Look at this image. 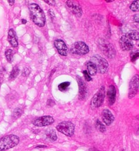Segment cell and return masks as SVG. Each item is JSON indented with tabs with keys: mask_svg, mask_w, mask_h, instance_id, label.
Instances as JSON below:
<instances>
[{
	"mask_svg": "<svg viewBox=\"0 0 139 151\" xmlns=\"http://www.w3.org/2000/svg\"><path fill=\"white\" fill-rule=\"evenodd\" d=\"M5 54H6V58H7V61L10 63H11L12 60H13V50H11V49L7 50L6 51Z\"/></svg>",
	"mask_w": 139,
	"mask_h": 151,
	"instance_id": "obj_25",
	"label": "cell"
},
{
	"mask_svg": "<svg viewBox=\"0 0 139 151\" xmlns=\"http://www.w3.org/2000/svg\"><path fill=\"white\" fill-rule=\"evenodd\" d=\"M99 47L102 50L103 54L110 58H114L116 55V51L114 47L105 40H100L99 41Z\"/></svg>",
	"mask_w": 139,
	"mask_h": 151,
	"instance_id": "obj_5",
	"label": "cell"
},
{
	"mask_svg": "<svg viewBox=\"0 0 139 151\" xmlns=\"http://www.w3.org/2000/svg\"><path fill=\"white\" fill-rule=\"evenodd\" d=\"M138 47H139V45H138Z\"/></svg>",
	"mask_w": 139,
	"mask_h": 151,
	"instance_id": "obj_39",
	"label": "cell"
},
{
	"mask_svg": "<svg viewBox=\"0 0 139 151\" xmlns=\"http://www.w3.org/2000/svg\"><path fill=\"white\" fill-rule=\"evenodd\" d=\"M66 4H67V6L72 10L73 13L75 15H76L79 17L82 16L83 11H82V7L78 4L75 3V2L73 1H67Z\"/></svg>",
	"mask_w": 139,
	"mask_h": 151,
	"instance_id": "obj_13",
	"label": "cell"
},
{
	"mask_svg": "<svg viewBox=\"0 0 139 151\" xmlns=\"http://www.w3.org/2000/svg\"><path fill=\"white\" fill-rule=\"evenodd\" d=\"M126 36H127L129 39H130L131 41H137L139 40V32L136 30H133L129 32H127L125 35Z\"/></svg>",
	"mask_w": 139,
	"mask_h": 151,
	"instance_id": "obj_18",
	"label": "cell"
},
{
	"mask_svg": "<svg viewBox=\"0 0 139 151\" xmlns=\"http://www.w3.org/2000/svg\"><path fill=\"white\" fill-rule=\"evenodd\" d=\"M47 104V105H48V106H52L53 105H55V102H54L52 99H49L48 100Z\"/></svg>",
	"mask_w": 139,
	"mask_h": 151,
	"instance_id": "obj_29",
	"label": "cell"
},
{
	"mask_svg": "<svg viewBox=\"0 0 139 151\" xmlns=\"http://www.w3.org/2000/svg\"><path fill=\"white\" fill-rule=\"evenodd\" d=\"M54 45L57 50L58 53L62 56H67L68 48L64 41L61 40H57L54 42Z\"/></svg>",
	"mask_w": 139,
	"mask_h": 151,
	"instance_id": "obj_12",
	"label": "cell"
},
{
	"mask_svg": "<svg viewBox=\"0 0 139 151\" xmlns=\"http://www.w3.org/2000/svg\"><path fill=\"white\" fill-rule=\"evenodd\" d=\"M45 3L52 6H54L55 4V1H54V0H52V1H45Z\"/></svg>",
	"mask_w": 139,
	"mask_h": 151,
	"instance_id": "obj_31",
	"label": "cell"
},
{
	"mask_svg": "<svg viewBox=\"0 0 139 151\" xmlns=\"http://www.w3.org/2000/svg\"><path fill=\"white\" fill-rule=\"evenodd\" d=\"M130 8L134 12H139V1H134L131 4Z\"/></svg>",
	"mask_w": 139,
	"mask_h": 151,
	"instance_id": "obj_22",
	"label": "cell"
},
{
	"mask_svg": "<svg viewBox=\"0 0 139 151\" xmlns=\"http://www.w3.org/2000/svg\"><path fill=\"white\" fill-rule=\"evenodd\" d=\"M48 13H49V14L51 18L52 19H54L55 18V13H54V11L52 9H50V10H49Z\"/></svg>",
	"mask_w": 139,
	"mask_h": 151,
	"instance_id": "obj_30",
	"label": "cell"
},
{
	"mask_svg": "<svg viewBox=\"0 0 139 151\" xmlns=\"http://www.w3.org/2000/svg\"><path fill=\"white\" fill-rule=\"evenodd\" d=\"M83 73L85 78V79H86V81L90 82V81H91L92 80V78H91V76H90V75L89 74V73L87 72V71L84 70L83 72Z\"/></svg>",
	"mask_w": 139,
	"mask_h": 151,
	"instance_id": "obj_27",
	"label": "cell"
},
{
	"mask_svg": "<svg viewBox=\"0 0 139 151\" xmlns=\"http://www.w3.org/2000/svg\"><path fill=\"white\" fill-rule=\"evenodd\" d=\"M139 88V75L135 74L131 78L129 83L128 98H133L137 94Z\"/></svg>",
	"mask_w": 139,
	"mask_h": 151,
	"instance_id": "obj_7",
	"label": "cell"
},
{
	"mask_svg": "<svg viewBox=\"0 0 139 151\" xmlns=\"http://www.w3.org/2000/svg\"><path fill=\"white\" fill-rule=\"evenodd\" d=\"M19 138L14 134H10L0 138V151L10 149L17 146L19 143Z\"/></svg>",
	"mask_w": 139,
	"mask_h": 151,
	"instance_id": "obj_2",
	"label": "cell"
},
{
	"mask_svg": "<svg viewBox=\"0 0 139 151\" xmlns=\"http://www.w3.org/2000/svg\"><path fill=\"white\" fill-rule=\"evenodd\" d=\"M134 20L137 23H139V15L134 16Z\"/></svg>",
	"mask_w": 139,
	"mask_h": 151,
	"instance_id": "obj_32",
	"label": "cell"
},
{
	"mask_svg": "<svg viewBox=\"0 0 139 151\" xmlns=\"http://www.w3.org/2000/svg\"><path fill=\"white\" fill-rule=\"evenodd\" d=\"M119 44L121 50L124 51H130L133 48V43L132 42V41L125 35L121 36L119 41Z\"/></svg>",
	"mask_w": 139,
	"mask_h": 151,
	"instance_id": "obj_10",
	"label": "cell"
},
{
	"mask_svg": "<svg viewBox=\"0 0 139 151\" xmlns=\"http://www.w3.org/2000/svg\"><path fill=\"white\" fill-rule=\"evenodd\" d=\"M139 58V51H136L131 54V60L132 62H134Z\"/></svg>",
	"mask_w": 139,
	"mask_h": 151,
	"instance_id": "obj_26",
	"label": "cell"
},
{
	"mask_svg": "<svg viewBox=\"0 0 139 151\" xmlns=\"http://www.w3.org/2000/svg\"><path fill=\"white\" fill-rule=\"evenodd\" d=\"M71 51L75 54L84 55L89 53V48L84 42L79 41L73 44L71 48Z\"/></svg>",
	"mask_w": 139,
	"mask_h": 151,
	"instance_id": "obj_8",
	"label": "cell"
},
{
	"mask_svg": "<svg viewBox=\"0 0 139 151\" xmlns=\"http://www.w3.org/2000/svg\"><path fill=\"white\" fill-rule=\"evenodd\" d=\"M8 3H9V4L11 6H13V5H14L15 1H8Z\"/></svg>",
	"mask_w": 139,
	"mask_h": 151,
	"instance_id": "obj_33",
	"label": "cell"
},
{
	"mask_svg": "<svg viewBox=\"0 0 139 151\" xmlns=\"http://www.w3.org/2000/svg\"><path fill=\"white\" fill-rule=\"evenodd\" d=\"M86 66H87V72L90 76H95L97 72V70L96 65L93 62H92L91 61H88L86 64Z\"/></svg>",
	"mask_w": 139,
	"mask_h": 151,
	"instance_id": "obj_17",
	"label": "cell"
},
{
	"mask_svg": "<svg viewBox=\"0 0 139 151\" xmlns=\"http://www.w3.org/2000/svg\"><path fill=\"white\" fill-rule=\"evenodd\" d=\"M77 80L79 88V98L80 99H84L87 95V88L86 85L79 76L77 77Z\"/></svg>",
	"mask_w": 139,
	"mask_h": 151,
	"instance_id": "obj_15",
	"label": "cell"
},
{
	"mask_svg": "<svg viewBox=\"0 0 139 151\" xmlns=\"http://www.w3.org/2000/svg\"><path fill=\"white\" fill-rule=\"evenodd\" d=\"M23 113V111L20 109V108H16L13 112V118L14 119H17L18 118H19Z\"/></svg>",
	"mask_w": 139,
	"mask_h": 151,
	"instance_id": "obj_23",
	"label": "cell"
},
{
	"mask_svg": "<svg viewBox=\"0 0 139 151\" xmlns=\"http://www.w3.org/2000/svg\"><path fill=\"white\" fill-rule=\"evenodd\" d=\"M102 118L103 123L107 126H110L114 121V116L108 109H104L102 112Z\"/></svg>",
	"mask_w": 139,
	"mask_h": 151,
	"instance_id": "obj_11",
	"label": "cell"
},
{
	"mask_svg": "<svg viewBox=\"0 0 139 151\" xmlns=\"http://www.w3.org/2000/svg\"><path fill=\"white\" fill-rule=\"evenodd\" d=\"M30 72V71L29 70V68H26L23 71L22 76H29V75Z\"/></svg>",
	"mask_w": 139,
	"mask_h": 151,
	"instance_id": "obj_28",
	"label": "cell"
},
{
	"mask_svg": "<svg viewBox=\"0 0 139 151\" xmlns=\"http://www.w3.org/2000/svg\"><path fill=\"white\" fill-rule=\"evenodd\" d=\"M29 10L33 23L39 27H44L46 23V17L40 6L36 3L31 4L29 6Z\"/></svg>",
	"mask_w": 139,
	"mask_h": 151,
	"instance_id": "obj_1",
	"label": "cell"
},
{
	"mask_svg": "<svg viewBox=\"0 0 139 151\" xmlns=\"http://www.w3.org/2000/svg\"><path fill=\"white\" fill-rule=\"evenodd\" d=\"M116 93L115 87L112 85H110L107 91V97L110 105H113L114 104L116 100Z\"/></svg>",
	"mask_w": 139,
	"mask_h": 151,
	"instance_id": "obj_14",
	"label": "cell"
},
{
	"mask_svg": "<svg viewBox=\"0 0 139 151\" xmlns=\"http://www.w3.org/2000/svg\"><path fill=\"white\" fill-rule=\"evenodd\" d=\"M57 129L67 136H72L75 133V126L71 122H63L57 126Z\"/></svg>",
	"mask_w": 139,
	"mask_h": 151,
	"instance_id": "obj_3",
	"label": "cell"
},
{
	"mask_svg": "<svg viewBox=\"0 0 139 151\" xmlns=\"http://www.w3.org/2000/svg\"><path fill=\"white\" fill-rule=\"evenodd\" d=\"M92 62H93L96 66L97 71L99 73H105L108 70V61L99 55H94L92 58Z\"/></svg>",
	"mask_w": 139,
	"mask_h": 151,
	"instance_id": "obj_4",
	"label": "cell"
},
{
	"mask_svg": "<svg viewBox=\"0 0 139 151\" xmlns=\"http://www.w3.org/2000/svg\"><path fill=\"white\" fill-rule=\"evenodd\" d=\"M1 82L0 81V88H1Z\"/></svg>",
	"mask_w": 139,
	"mask_h": 151,
	"instance_id": "obj_37",
	"label": "cell"
},
{
	"mask_svg": "<svg viewBox=\"0 0 139 151\" xmlns=\"http://www.w3.org/2000/svg\"><path fill=\"white\" fill-rule=\"evenodd\" d=\"M95 127H96V129L101 133H104L106 131V127L105 125L102 124V122H100L99 120H96L95 123Z\"/></svg>",
	"mask_w": 139,
	"mask_h": 151,
	"instance_id": "obj_20",
	"label": "cell"
},
{
	"mask_svg": "<svg viewBox=\"0 0 139 151\" xmlns=\"http://www.w3.org/2000/svg\"><path fill=\"white\" fill-rule=\"evenodd\" d=\"M89 151H99L98 150H97V149H95V148H93V149H90V150Z\"/></svg>",
	"mask_w": 139,
	"mask_h": 151,
	"instance_id": "obj_35",
	"label": "cell"
},
{
	"mask_svg": "<svg viewBox=\"0 0 139 151\" xmlns=\"http://www.w3.org/2000/svg\"><path fill=\"white\" fill-rule=\"evenodd\" d=\"M105 98V87L102 86L97 92L93 96L91 100V106L93 108H99L103 103Z\"/></svg>",
	"mask_w": 139,
	"mask_h": 151,
	"instance_id": "obj_6",
	"label": "cell"
},
{
	"mask_svg": "<svg viewBox=\"0 0 139 151\" xmlns=\"http://www.w3.org/2000/svg\"><path fill=\"white\" fill-rule=\"evenodd\" d=\"M8 41L13 47L16 48L18 47V40L16 33L14 29H10L8 33Z\"/></svg>",
	"mask_w": 139,
	"mask_h": 151,
	"instance_id": "obj_16",
	"label": "cell"
},
{
	"mask_svg": "<svg viewBox=\"0 0 139 151\" xmlns=\"http://www.w3.org/2000/svg\"><path fill=\"white\" fill-rule=\"evenodd\" d=\"M19 71H20V70L17 67H14L13 68V70H12V71L10 73L9 79L10 80H13V79H16L17 77V76L19 75Z\"/></svg>",
	"mask_w": 139,
	"mask_h": 151,
	"instance_id": "obj_21",
	"label": "cell"
},
{
	"mask_svg": "<svg viewBox=\"0 0 139 151\" xmlns=\"http://www.w3.org/2000/svg\"><path fill=\"white\" fill-rule=\"evenodd\" d=\"M54 122V119L52 117L47 116L37 118L33 122V124L34 126L37 127H44L51 125Z\"/></svg>",
	"mask_w": 139,
	"mask_h": 151,
	"instance_id": "obj_9",
	"label": "cell"
},
{
	"mask_svg": "<svg viewBox=\"0 0 139 151\" xmlns=\"http://www.w3.org/2000/svg\"><path fill=\"white\" fill-rule=\"evenodd\" d=\"M46 136L47 138L52 141H55L57 139V136L54 130L48 129L46 131Z\"/></svg>",
	"mask_w": 139,
	"mask_h": 151,
	"instance_id": "obj_19",
	"label": "cell"
},
{
	"mask_svg": "<svg viewBox=\"0 0 139 151\" xmlns=\"http://www.w3.org/2000/svg\"><path fill=\"white\" fill-rule=\"evenodd\" d=\"M21 23H22L23 24H26V23H27V20L23 19H22V20H21Z\"/></svg>",
	"mask_w": 139,
	"mask_h": 151,
	"instance_id": "obj_34",
	"label": "cell"
},
{
	"mask_svg": "<svg viewBox=\"0 0 139 151\" xmlns=\"http://www.w3.org/2000/svg\"><path fill=\"white\" fill-rule=\"evenodd\" d=\"M70 85V82H64L63 83H61L58 85V89L60 91H65L67 90V89L68 88V86Z\"/></svg>",
	"mask_w": 139,
	"mask_h": 151,
	"instance_id": "obj_24",
	"label": "cell"
},
{
	"mask_svg": "<svg viewBox=\"0 0 139 151\" xmlns=\"http://www.w3.org/2000/svg\"><path fill=\"white\" fill-rule=\"evenodd\" d=\"M106 2L107 3H112V2H113V1H106Z\"/></svg>",
	"mask_w": 139,
	"mask_h": 151,
	"instance_id": "obj_36",
	"label": "cell"
},
{
	"mask_svg": "<svg viewBox=\"0 0 139 151\" xmlns=\"http://www.w3.org/2000/svg\"><path fill=\"white\" fill-rule=\"evenodd\" d=\"M138 132H139V127H138Z\"/></svg>",
	"mask_w": 139,
	"mask_h": 151,
	"instance_id": "obj_38",
	"label": "cell"
}]
</instances>
